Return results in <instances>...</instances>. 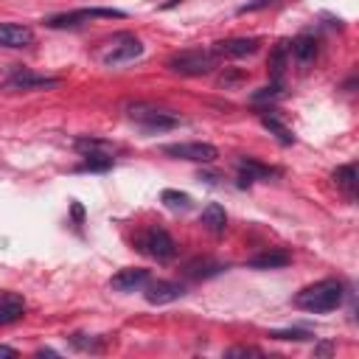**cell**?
Returning <instances> with one entry per match:
<instances>
[{
  "instance_id": "cell-4",
  "label": "cell",
  "mask_w": 359,
  "mask_h": 359,
  "mask_svg": "<svg viewBox=\"0 0 359 359\" xmlns=\"http://www.w3.org/2000/svg\"><path fill=\"white\" fill-rule=\"evenodd\" d=\"M98 17H104V20H112V17L123 20L126 11H121V8H76V11H65V14L48 17L45 25L48 28H79V25H84L90 20H98Z\"/></svg>"
},
{
  "instance_id": "cell-9",
  "label": "cell",
  "mask_w": 359,
  "mask_h": 359,
  "mask_svg": "<svg viewBox=\"0 0 359 359\" xmlns=\"http://www.w3.org/2000/svg\"><path fill=\"white\" fill-rule=\"evenodd\" d=\"M11 90H56L62 84V79L56 76H39L31 70H14L6 81Z\"/></svg>"
},
{
  "instance_id": "cell-21",
  "label": "cell",
  "mask_w": 359,
  "mask_h": 359,
  "mask_svg": "<svg viewBox=\"0 0 359 359\" xmlns=\"http://www.w3.org/2000/svg\"><path fill=\"white\" fill-rule=\"evenodd\" d=\"M292 56H294L300 65H309V62L317 56V39L309 36V34L297 36V39L292 42Z\"/></svg>"
},
{
  "instance_id": "cell-8",
  "label": "cell",
  "mask_w": 359,
  "mask_h": 359,
  "mask_svg": "<svg viewBox=\"0 0 359 359\" xmlns=\"http://www.w3.org/2000/svg\"><path fill=\"white\" fill-rule=\"evenodd\" d=\"M146 292V300L151 303V306H165V303H174V300H180L182 294H185V286L180 283V280H149L146 286H143Z\"/></svg>"
},
{
  "instance_id": "cell-29",
  "label": "cell",
  "mask_w": 359,
  "mask_h": 359,
  "mask_svg": "<svg viewBox=\"0 0 359 359\" xmlns=\"http://www.w3.org/2000/svg\"><path fill=\"white\" fill-rule=\"evenodd\" d=\"M39 356H56V351H50V348H42V351H36Z\"/></svg>"
},
{
  "instance_id": "cell-12",
  "label": "cell",
  "mask_w": 359,
  "mask_h": 359,
  "mask_svg": "<svg viewBox=\"0 0 359 359\" xmlns=\"http://www.w3.org/2000/svg\"><path fill=\"white\" fill-rule=\"evenodd\" d=\"M34 45V31L20 22H0V48H28Z\"/></svg>"
},
{
  "instance_id": "cell-15",
  "label": "cell",
  "mask_w": 359,
  "mask_h": 359,
  "mask_svg": "<svg viewBox=\"0 0 359 359\" xmlns=\"http://www.w3.org/2000/svg\"><path fill=\"white\" fill-rule=\"evenodd\" d=\"M334 182H337V188L353 202V199H356V185H359L356 163H345V165H339V168L334 171Z\"/></svg>"
},
{
  "instance_id": "cell-22",
  "label": "cell",
  "mask_w": 359,
  "mask_h": 359,
  "mask_svg": "<svg viewBox=\"0 0 359 359\" xmlns=\"http://www.w3.org/2000/svg\"><path fill=\"white\" fill-rule=\"evenodd\" d=\"M286 42H280L275 50H272V56H269V73H272V81H278L280 84V76H283V70H286Z\"/></svg>"
},
{
  "instance_id": "cell-27",
  "label": "cell",
  "mask_w": 359,
  "mask_h": 359,
  "mask_svg": "<svg viewBox=\"0 0 359 359\" xmlns=\"http://www.w3.org/2000/svg\"><path fill=\"white\" fill-rule=\"evenodd\" d=\"M227 356H264V351L250 348V345H238V348H230Z\"/></svg>"
},
{
  "instance_id": "cell-28",
  "label": "cell",
  "mask_w": 359,
  "mask_h": 359,
  "mask_svg": "<svg viewBox=\"0 0 359 359\" xmlns=\"http://www.w3.org/2000/svg\"><path fill=\"white\" fill-rule=\"evenodd\" d=\"M0 356H17V351L8 348V345H0Z\"/></svg>"
},
{
  "instance_id": "cell-17",
  "label": "cell",
  "mask_w": 359,
  "mask_h": 359,
  "mask_svg": "<svg viewBox=\"0 0 359 359\" xmlns=\"http://www.w3.org/2000/svg\"><path fill=\"white\" fill-rule=\"evenodd\" d=\"M73 149L79 151V154H104V157H112L115 151H118V146L115 143H109V140H104V137H76V143H73Z\"/></svg>"
},
{
  "instance_id": "cell-10",
  "label": "cell",
  "mask_w": 359,
  "mask_h": 359,
  "mask_svg": "<svg viewBox=\"0 0 359 359\" xmlns=\"http://www.w3.org/2000/svg\"><path fill=\"white\" fill-rule=\"evenodd\" d=\"M140 53H143L140 39L123 34V36H118V45H112V50L104 56V65H109V67H115V65H126V62L137 59Z\"/></svg>"
},
{
  "instance_id": "cell-14",
  "label": "cell",
  "mask_w": 359,
  "mask_h": 359,
  "mask_svg": "<svg viewBox=\"0 0 359 359\" xmlns=\"http://www.w3.org/2000/svg\"><path fill=\"white\" fill-rule=\"evenodd\" d=\"M292 261V255L286 250H264L252 258H247V269H280Z\"/></svg>"
},
{
  "instance_id": "cell-2",
  "label": "cell",
  "mask_w": 359,
  "mask_h": 359,
  "mask_svg": "<svg viewBox=\"0 0 359 359\" xmlns=\"http://www.w3.org/2000/svg\"><path fill=\"white\" fill-rule=\"evenodd\" d=\"M216 59H219V56H216L213 50L196 48V50L174 53V56L165 62V67H168L171 73H177V76H208V73L216 70V65H219Z\"/></svg>"
},
{
  "instance_id": "cell-13",
  "label": "cell",
  "mask_w": 359,
  "mask_h": 359,
  "mask_svg": "<svg viewBox=\"0 0 359 359\" xmlns=\"http://www.w3.org/2000/svg\"><path fill=\"white\" fill-rule=\"evenodd\" d=\"M278 174H280L278 168L264 165V163H258V160H252V157H241V160H238V180H241V185H250V182H255V180H272V177H278Z\"/></svg>"
},
{
  "instance_id": "cell-7",
  "label": "cell",
  "mask_w": 359,
  "mask_h": 359,
  "mask_svg": "<svg viewBox=\"0 0 359 359\" xmlns=\"http://www.w3.org/2000/svg\"><path fill=\"white\" fill-rule=\"evenodd\" d=\"M258 45H261L258 36H230V39H219L213 45V53L224 59H244V56H252Z\"/></svg>"
},
{
  "instance_id": "cell-3",
  "label": "cell",
  "mask_w": 359,
  "mask_h": 359,
  "mask_svg": "<svg viewBox=\"0 0 359 359\" xmlns=\"http://www.w3.org/2000/svg\"><path fill=\"white\" fill-rule=\"evenodd\" d=\"M126 112H129V118H132L135 123H140L146 132H165V129L180 126V118H177L174 112H168V109H163V107H154V104L137 101V104H129Z\"/></svg>"
},
{
  "instance_id": "cell-23",
  "label": "cell",
  "mask_w": 359,
  "mask_h": 359,
  "mask_svg": "<svg viewBox=\"0 0 359 359\" xmlns=\"http://www.w3.org/2000/svg\"><path fill=\"white\" fill-rule=\"evenodd\" d=\"M160 199H163V205L171 208V210H188V208H191V196L182 194V191H174V188H165V191L160 194Z\"/></svg>"
},
{
  "instance_id": "cell-16",
  "label": "cell",
  "mask_w": 359,
  "mask_h": 359,
  "mask_svg": "<svg viewBox=\"0 0 359 359\" xmlns=\"http://www.w3.org/2000/svg\"><path fill=\"white\" fill-rule=\"evenodd\" d=\"M222 269H227V266L219 264V261H213V258H194V261H188V264L182 266V272H185L188 278H194V280L213 278V275H219Z\"/></svg>"
},
{
  "instance_id": "cell-18",
  "label": "cell",
  "mask_w": 359,
  "mask_h": 359,
  "mask_svg": "<svg viewBox=\"0 0 359 359\" xmlns=\"http://www.w3.org/2000/svg\"><path fill=\"white\" fill-rule=\"evenodd\" d=\"M202 227L208 233H213V236H222L227 230V213H224V208L216 205V202L205 205V210H202Z\"/></svg>"
},
{
  "instance_id": "cell-11",
  "label": "cell",
  "mask_w": 359,
  "mask_h": 359,
  "mask_svg": "<svg viewBox=\"0 0 359 359\" xmlns=\"http://www.w3.org/2000/svg\"><path fill=\"white\" fill-rule=\"evenodd\" d=\"M149 280H151V278H149V269L126 266V269H121V272H115V275L109 278V289H115V292H137V289H143Z\"/></svg>"
},
{
  "instance_id": "cell-26",
  "label": "cell",
  "mask_w": 359,
  "mask_h": 359,
  "mask_svg": "<svg viewBox=\"0 0 359 359\" xmlns=\"http://www.w3.org/2000/svg\"><path fill=\"white\" fill-rule=\"evenodd\" d=\"M280 95V84L272 81L269 87H261L258 93H252V101H266V98H278Z\"/></svg>"
},
{
  "instance_id": "cell-6",
  "label": "cell",
  "mask_w": 359,
  "mask_h": 359,
  "mask_svg": "<svg viewBox=\"0 0 359 359\" xmlns=\"http://www.w3.org/2000/svg\"><path fill=\"white\" fill-rule=\"evenodd\" d=\"M140 250L143 252H149L151 258H157V261H171L174 255H177V244H174V238L163 230V227H149L143 236H140Z\"/></svg>"
},
{
  "instance_id": "cell-19",
  "label": "cell",
  "mask_w": 359,
  "mask_h": 359,
  "mask_svg": "<svg viewBox=\"0 0 359 359\" xmlns=\"http://www.w3.org/2000/svg\"><path fill=\"white\" fill-rule=\"evenodd\" d=\"M261 123H264V129H269L283 146H292L294 143V135H292V129L272 112V109H266V112H261Z\"/></svg>"
},
{
  "instance_id": "cell-25",
  "label": "cell",
  "mask_w": 359,
  "mask_h": 359,
  "mask_svg": "<svg viewBox=\"0 0 359 359\" xmlns=\"http://www.w3.org/2000/svg\"><path fill=\"white\" fill-rule=\"evenodd\" d=\"M269 337H272V339H289V342H306V339H311V334H309V331H303V328H283V331H269Z\"/></svg>"
},
{
  "instance_id": "cell-1",
  "label": "cell",
  "mask_w": 359,
  "mask_h": 359,
  "mask_svg": "<svg viewBox=\"0 0 359 359\" xmlns=\"http://www.w3.org/2000/svg\"><path fill=\"white\" fill-rule=\"evenodd\" d=\"M345 297V286L342 280L337 278H323L306 289H300L294 294V306L303 309V311H311V314H325V311H334Z\"/></svg>"
},
{
  "instance_id": "cell-24",
  "label": "cell",
  "mask_w": 359,
  "mask_h": 359,
  "mask_svg": "<svg viewBox=\"0 0 359 359\" xmlns=\"http://www.w3.org/2000/svg\"><path fill=\"white\" fill-rule=\"evenodd\" d=\"M112 168V157L104 154H84V160L76 165V171H109Z\"/></svg>"
},
{
  "instance_id": "cell-5",
  "label": "cell",
  "mask_w": 359,
  "mask_h": 359,
  "mask_svg": "<svg viewBox=\"0 0 359 359\" xmlns=\"http://www.w3.org/2000/svg\"><path fill=\"white\" fill-rule=\"evenodd\" d=\"M163 154L174 157V160H191V163H213L219 157V149L213 143H165Z\"/></svg>"
},
{
  "instance_id": "cell-20",
  "label": "cell",
  "mask_w": 359,
  "mask_h": 359,
  "mask_svg": "<svg viewBox=\"0 0 359 359\" xmlns=\"http://www.w3.org/2000/svg\"><path fill=\"white\" fill-rule=\"evenodd\" d=\"M25 314V303L17 294H6L0 300V325H11Z\"/></svg>"
}]
</instances>
